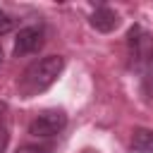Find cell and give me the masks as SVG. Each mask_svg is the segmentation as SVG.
I'll return each mask as SVG.
<instances>
[{
    "label": "cell",
    "instance_id": "6da1fadb",
    "mask_svg": "<svg viewBox=\"0 0 153 153\" xmlns=\"http://www.w3.org/2000/svg\"><path fill=\"white\" fill-rule=\"evenodd\" d=\"M65 69V57L62 55H45L41 60H33L19 76V93L24 98H33L50 88L57 76Z\"/></svg>",
    "mask_w": 153,
    "mask_h": 153
},
{
    "label": "cell",
    "instance_id": "7a4b0ae2",
    "mask_svg": "<svg viewBox=\"0 0 153 153\" xmlns=\"http://www.w3.org/2000/svg\"><path fill=\"white\" fill-rule=\"evenodd\" d=\"M127 50H129V67L141 72L146 60L153 55V36L141 24H134L127 31Z\"/></svg>",
    "mask_w": 153,
    "mask_h": 153
},
{
    "label": "cell",
    "instance_id": "3957f363",
    "mask_svg": "<svg viewBox=\"0 0 153 153\" xmlns=\"http://www.w3.org/2000/svg\"><path fill=\"white\" fill-rule=\"evenodd\" d=\"M67 127V115L65 110H43L41 115H36L29 124V134L38 136V139H50L55 134H60Z\"/></svg>",
    "mask_w": 153,
    "mask_h": 153
},
{
    "label": "cell",
    "instance_id": "277c9868",
    "mask_svg": "<svg viewBox=\"0 0 153 153\" xmlns=\"http://www.w3.org/2000/svg\"><path fill=\"white\" fill-rule=\"evenodd\" d=\"M45 43V31L43 26L33 24V26H24L17 31V38H14V57H24V55H31V53H38Z\"/></svg>",
    "mask_w": 153,
    "mask_h": 153
},
{
    "label": "cell",
    "instance_id": "5b68a950",
    "mask_svg": "<svg viewBox=\"0 0 153 153\" xmlns=\"http://www.w3.org/2000/svg\"><path fill=\"white\" fill-rule=\"evenodd\" d=\"M88 22H91V26H93L96 31L110 33V31H115V29L120 26V14H117L112 7H108V5H98V7L91 12Z\"/></svg>",
    "mask_w": 153,
    "mask_h": 153
},
{
    "label": "cell",
    "instance_id": "8992f818",
    "mask_svg": "<svg viewBox=\"0 0 153 153\" xmlns=\"http://www.w3.org/2000/svg\"><path fill=\"white\" fill-rule=\"evenodd\" d=\"M131 151L134 153H153V129L139 127L131 134Z\"/></svg>",
    "mask_w": 153,
    "mask_h": 153
},
{
    "label": "cell",
    "instance_id": "52a82bcc",
    "mask_svg": "<svg viewBox=\"0 0 153 153\" xmlns=\"http://www.w3.org/2000/svg\"><path fill=\"white\" fill-rule=\"evenodd\" d=\"M10 143V108L5 100H0V153L7 151Z\"/></svg>",
    "mask_w": 153,
    "mask_h": 153
},
{
    "label": "cell",
    "instance_id": "ba28073f",
    "mask_svg": "<svg viewBox=\"0 0 153 153\" xmlns=\"http://www.w3.org/2000/svg\"><path fill=\"white\" fill-rule=\"evenodd\" d=\"M141 91L143 96H153V55L141 67Z\"/></svg>",
    "mask_w": 153,
    "mask_h": 153
},
{
    "label": "cell",
    "instance_id": "9c48e42d",
    "mask_svg": "<svg viewBox=\"0 0 153 153\" xmlns=\"http://www.w3.org/2000/svg\"><path fill=\"white\" fill-rule=\"evenodd\" d=\"M17 153H53V143H24Z\"/></svg>",
    "mask_w": 153,
    "mask_h": 153
},
{
    "label": "cell",
    "instance_id": "30bf717a",
    "mask_svg": "<svg viewBox=\"0 0 153 153\" xmlns=\"http://www.w3.org/2000/svg\"><path fill=\"white\" fill-rule=\"evenodd\" d=\"M14 29V19L5 12V10H0V36H5V33H10Z\"/></svg>",
    "mask_w": 153,
    "mask_h": 153
},
{
    "label": "cell",
    "instance_id": "8fae6325",
    "mask_svg": "<svg viewBox=\"0 0 153 153\" xmlns=\"http://www.w3.org/2000/svg\"><path fill=\"white\" fill-rule=\"evenodd\" d=\"M0 65H2V48H0Z\"/></svg>",
    "mask_w": 153,
    "mask_h": 153
}]
</instances>
